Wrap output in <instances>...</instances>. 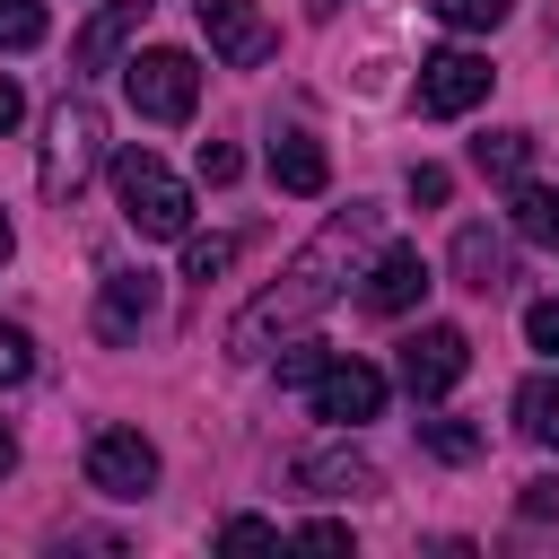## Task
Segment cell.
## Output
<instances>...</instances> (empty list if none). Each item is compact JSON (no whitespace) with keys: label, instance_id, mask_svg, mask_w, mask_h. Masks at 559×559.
I'll use <instances>...</instances> for the list:
<instances>
[{"label":"cell","instance_id":"obj_5","mask_svg":"<svg viewBox=\"0 0 559 559\" xmlns=\"http://www.w3.org/2000/svg\"><path fill=\"white\" fill-rule=\"evenodd\" d=\"M463 367H472L463 323H419V332L402 341V393H411V402H445V393L463 384Z\"/></svg>","mask_w":559,"mask_h":559},{"label":"cell","instance_id":"obj_28","mask_svg":"<svg viewBox=\"0 0 559 559\" xmlns=\"http://www.w3.org/2000/svg\"><path fill=\"white\" fill-rule=\"evenodd\" d=\"M515 515H524V524H550V515H559V480H524Z\"/></svg>","mask_w":559,"mask_h":559},{"label":"cell","instance_id":"obj_10","mask_svg":"<svg viewBox=\"0 0 559 559\" xmlns=\"http://www.w3.org/2000/svg\"><path fill=\"white\" fill-rule=\"evenodd\" d=\"M376 411H384V367H367V358H332V367L314 376V419L358 428V419H376Z\"/></svg>","mask_w":559,"mask_h":559},{"label":"cell","instance_id":"obj_16","mask_svg":"<svg viewBox=\"0 0 559 559\" xmlns=\"http://www.w3.org/2000/svg\"><path fill=\"white\" fill-rule=\"evenodd\" d=\"M515 428H524L533 445L559 454V367H550V376H524V393H515Z\"/></svg>","mask_w":559,"mask_h":559},{"label":"cell","instance_id":"obj_20","mask_svg":"<svg viewBox=\"0 0 559 559\" xmlns=\"http://www.w3.org/2000/svg\"><path fill=\"white\" fill-rule=\"evenodd\" d=\"M428 9H437L454 35H489V26H507V9H515V0H428Z\"/></svg>","mask_w":559,"mask_h":559},{"label":"cell","instance_id":"obj_17","mask_svg":"<svg viewBox=\"0 0 559 559\" xmlns=\"http://www.w3.org/2000/svg\"><path fill=\"white\" fill-rule=\"evenodd\" d=\"M472 166H480L489 183H524V166H533V131H480V140H472Z\"/></svg>","mask_w":559,"mask_h":559},{"label":"cell","instance_id":"obj_9","mask_svg":"<svg viewBox=\"0 0 559 559\" xmlns=\"http://www.w3.org/2000/svg\"><path fill=\"white\" fill-rule=\"evenodd\" d=\"M428 280H437V271H428L419 245H384V253L358 271V306H367V314H411V306L428 297Z\"/></svg>","mask_w":559,"mask_h":559},{"label":"cell","instance_id":"obj_31","mask_svg":"<svg viewBox=\"0 0 559 559\" xmlns=\"http://www.w3.org/2000/svg\"><path fill=\"white\" fill-rule=\"evenodd\" d=\"M17 114H26V96H17V79H0V140L17 131Z\"/></svg>","mask_w":559,"mask_h":559},{"label":"cell","instance_id":"obj_32","mask_svg":"<svg viewBox=\"0 0 559 559\" xmlns=\"http://www.w3.org/2000/svg\"><path fill=\"white\" fill-rule=\"evenodd\" d=\"M9 463H17V437H9V419H0V472H9Z\"/></svg>","mask_w":559,"mask_h":559},{"label":"cell","instance_id":"obj_8","mask_svg":"<svg viewBox=\"0 0 559 559\" xmlns=\"http://www.w3.org/2000/svg\"><path fill=\"white\" fill-rule=\"evenodd\" d=\"M192 9H201V35H210V52H218L227 70H262V61L280 52L262 0H192Z\"/></svg>","mask_w":559,"mask_h":559},{"label":"cell","instance_id":"obj_34","mask_svg":"<svg viewBox=\"0 0 559 559\" xmlns=\"http://www.w3.org/2000/svg\"><path fill=\"white\" fill-rule=\"evenodd\" d=\"M9 245H17V236H9V218H0V262H9Z\"/></svg>","mask_w":559,"mask_h":559},{"label":"cell","instance_id":"obj_14","mask_svg":"<svg viewBox=\"0 0 559 559\" xmlns=\"http://www.w3.org/2000/svg\"><path fill=\"white\" fill-rule=\"evenodd\" d=\"M148 314H157V271H114L105 297H96V332L105 341H131Z\"/></svg>","mask_w":559,"mask_h":559},{"label":"cell","instance_id":"obj_13","mask_svg":"<svg viewBox=\"0 0 559 559\" xmlns=\"http://www.w3.org/2000/svg\"><path fill=\"white\" fill-rule=\"evenodd\" d=\"M297 489H314V498H367V489H384V472L358 445H323V454H297Z\"/></svg>","mask_w":559,"mask_h":559},{"label":"cell","instance_id":"obj_26","mask_svg":"<svg viewBox=\"0 0 559 559\" xmlns=\"http://www.w3.org/2000/svg\"><path fill=\"white\" fill-rule=\"evenodd\" d=\"M524 341H533L542 358H559V297H542V306H524Z\"/></svg>","mask_w":559,"mask_h":559},{"label":"cell","instance_id":"obj_30","mask_svg":"<svg viewBox=\"0 0 559 559\" xmlns=\"http://www.w3.org/2000/svg\"><path fill=\"white\" fill-rule=\"evenodd\" d=\"M297 542H306V550H349V524H332V515H314V524H297Z\"/></svg>","mask_w":559,"mask_h":559},{"label":"cell","instance_id":"obj_33","mask_svg":"<svg viewBox=\"0 0 559 559\" xmlns=\"http://www.w3.org/2000/svg\"><path fill=\"white\" fill-rule=\"evenodd\" d=\"M306 9H314V17H332V9H341V0H306Z\"/></svg>","mask_w":559,"mask_h":559},{"label":"cell","instance_id":"obj_19","mask_svg":"<svg viewBox=\"0 0 559 559\" xmlns=\"http://www.w3.org/2000/svg\"><path fill=\"white\" fill-rule=\"evenodd\" d=\"M419 445H428L437 463H472V454H480V428H463V419L437 411V419H419Z\"/></svg>","mask_w":559,"mask_h":559},{"label":"cell","instance_id":"obj_24","mask_svg":"<svg viewBox=\"0 0 559 559\" xmlns=\"http://www.w3.org/2000/svg\"><path fill=\"white\" fill-rule=\"evenodd\" d=\"M26 376H35V341L17 323H0V384H26Z\"/></svg>","mask_w":559,"mask_h":559},{"label":"cell","instance_id":"obj_12","mask_svg":"<svg viewBox=\"0 0 559 559\" xmlns=\"http://www.w3.org/2000/svg\"><path fill=\"white\" fill-rule=\"evenodd\" d=\"M445 271H454V288H472V297H498V288H507V236H498L489 218L454 227V253H445Z\"/></svg>","mask_w":559,"mask_h":559},{"label":"cell","instance_id":"obj_2","mask_svg":"<svg viewBox=\"0 0 559 559\" xmlns=\"http://www.w3.org/2000/svg\"><path fill=\"white\" fill-rule=\"evenodd\" d=\"M105 166V114L87 105V96H61L52 114H44V157H35V192L52 201V210H70L79 192H87V175Z\"/></svg>","mask_w":559,"mask_h":559},{"label":"cell","instance_id":"obj_15","mask_svg":"<svg viewBox=\"0 0 559 559\" xmlns=\"http://www.w3.org/2000/svg\"><path fill=\"white\" fill-rule=\"evenodd\" d=\"M271 183H280V192H297V201H314V192L332 183L323 140H314V131H280V140H271Z\"/></svg>","mask_w":559,"mask_h":559},{"label":"cell","instance_id":"obj_23","mask_svg":"<svg viewBox=\"0 0 559 559\" xmlns=\"http://www.w3.org/2000/svg\"><path fill=\"white\" fill-rule=\"evenodd\" d=\"M332 358H341V349H323V341H288V349H280V384H314Z\"/></svg>","mask_w":559,"mask_h":559},{"label":"cell","instance_id":"obj_6","mask_svg":"<svg viewBox=\"0 0 559 559\" xmlns=\"http://www.w3.org/2000/svg\"><path fill=\"white\" fill-rule=\"evenodd\" d=\"M489 52H472V44H445V52H428L419 61V114H437V122H454V114H472L480 96H489Z\"/></svg>","mask_w":559,"mask_h":559},{"label":"cell","instance_id":"obj_27","mask_svg":"<svg viewBox=\"0 0 559 559\" xmlns=\"http://www.w3.org/2000/svg\"><path fill=\"white\" fill-rule=\"evenodd\" d=\"M236 175H245V157L227 140H201V183H236Z\"/></svg>","mask_w":559,"mask_h":559},{"label":"cell","instance_id":"obj_4","mask_svg":"<svg viewBox=\"0 0 559 559\" xmlns=\"http://www.w3.org/2000/svg\"><path fill=\"white\" fill-rule=\"evenodd\" d=\"M122 96H131L140 122H192V105H201V70H192V52L148 44V52L122 61Z\"/></svg>","mask_w":559,"mask_h":559},{"label":"cell","instance_id":"obj_22","mask_svg":"<svg viewBox=\"0 0 559 559\" xmlns=\"http://www.w3.org/2000/svg\"><path fill=\"white\" fill-rule=\"evenodd\" d=\"M236 262V236H183V280H218Z\"/></svg>","mask_w":559,"mask_h":559},{"label":"cell","instance_id":"obj_21","mask_svg":"<svg viewBox=\"0 0 559 559\" xmlns=\"http://www.w3.org/2000/svg\"><path fill=\"white\" fill-rule=\"evenodd\" d=\"M44 44V9L35 0H0V52H35Z\"/></svg>","mask_w":559,"mask_h":559},{"label":"cell","instance_id":"obj_7","mask_svg":"<svg viewBox=\"0 0 559 559\" xmlns=\"http://www.w3.org/2000/svg\"><path fill=\"white\" fill-rule=\"evenodd\" d=\"M87 489L105 498H148L157 489V445L140 428H96L87 437Z\"/></svg>","mask_w":559,"mask_h":559},{"label":"cell","instance_id":"obj_29","mask_svg":"<svg viewBox=\"0 0 559 559\" xmlns=\"http://www.w3.org/2000/svg\"><path fill=\"white\" fill-rule=\"evenodd\" d=\"M445 192H454V175H445V166H411V201H428V210H437Z\"/></svg>","mask_w":559,"mask_h":559},{"label":"cell","instance_id":"obj_18","mask_svg":"<svg viewBox=\"0 0 559 559\" xmlns=\"http://www.w3.org/2000/svg\"><path fill=\"white\" fill-rule=\"evenodd\" d=\"M507 218H515V236H533V245H559V192H550V183H515Z\"/></svg>","mask_w":559,"mask_h":559},{"label":"cell","instance_id":"obj_3","mask_svg":"<svg viewBox=\"0 0 559 559\" xmlns=\"http://www.w3.org/2000/svg\"><path fill=\"white\" fill-rule=\"evenodd\" d=\"M114 201L131 218V236H192V183L157 157V148H122L114 157Z\"/></svg>","mask_w":559,"mask_h":559},{"label":"cell","instance_id":"obj_25","mask_svg":"<svg viewBox=\"0 0 559 559\" xmlns=\"http://www.w3.org/2000/svg\"><path fill=\"white\" fill-rule=\"evenodd\" d=\"M218 542H227V550H271V542H280V524H262V515H227V524H218Z\"/></svg>","mask_w":559,"mask_h":559},{"label":"cell","instance_id":"obj_1","mask_svg":"<svg viewBox=\"0 0 559 559\" xmlns=\"http://www.w3.org/2000/svg\"><path fill=\"white\" fill-rule=\"evenodd\" d=\"M376 236H384V210H376V201L332 210V218H323V227L288 253V271L236 306V323H227V358H271L288 332H306V323H314V314H323V306H332L358 271H367Z\"/></svg>","mask_w":559,"mask_h":559},{"label":"cell","instance_id":"obj_11","mask_svg":"<svg viewBox=\"0 0 559 559\" xmlns=\"http://www.w3.org/2000/svg\"><path fill=\"white\" fill-rule=\"evenodd\" d=\"M140 17H148V0H105L87 26H79V44H70V61L96 79V70H122V44L140 35Z\"/></svg>","mask_w":559,"mask_h":559}]
</instances>
